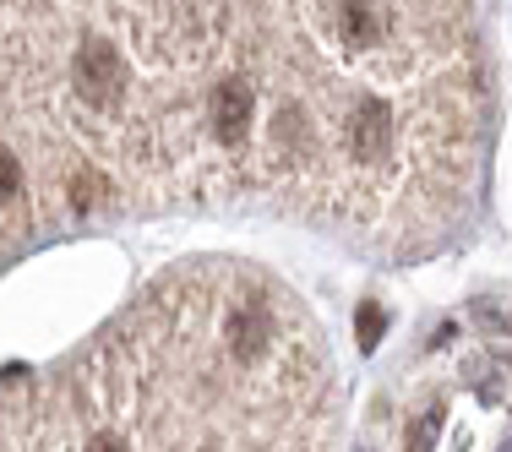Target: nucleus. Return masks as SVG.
<instances>
[{"instance_id": "1", "label": "nucleus", "mask_w": 512, "mask_h": 452, "mask_svg": "<svg viewBox=\"0 0 512 452\" xmlns=\"http://www.w3.org/2000/svg\"><path fill=\"white\" fill-rule=\"evenodd\" d=\"M442 420H447V409H442V403H431V409H425L420 420L409 425L404 452H431V447H436V431H442Z\"/></svg>"}, {"instance_id": "2", "label": "nucleus", "mask_w": 512, "mask_h": 452, "mask_svg": "<svg viewBox=\"0 0 512 452\" xmlns=\"http://www.w3.org/2000/svg\"><path fill=\"white\" fill-rule=\"evenodd\" d=\"M355 322H360V349L371 354L376 344H382V333H387V316H382V305H360V316H355Z\"/></svg>"}, {"instance_id": "3", "label": "nucleus", "mask_w": 512, "mask_h": 452, "mask_svg": "<svg viewBox=\"0 0 512 452\" xmlns=\"http://www.w3.org/2000/svg\"><path fill=\"white\" fill-rule=\"evenodd\" d=\"M507 452H512V442H507Z\"/></svg>"}]
</instances>
